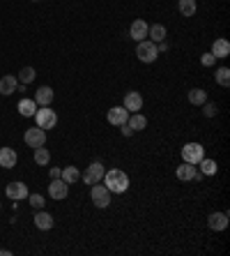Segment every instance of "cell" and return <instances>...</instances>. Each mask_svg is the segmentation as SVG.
Instances as JSON below:
<instances>
[{"mask_svg":"<svg viewBox=\"0 0 230 256\" xmlns=\"http://www.w3.org/2000/svg\"><path fill=\"white\" fill-rule=\"evenodd\" d=\"M101 180L106 182V189L111 192V194H124V192L129 189V175L124 173V171H120V169H111V171H106Z\"/></svg>","mask_w":230,"mask_h":256,"instance_id":"1","label":"cell"},{"mask_svg":"<svg viewBox=\"0 0 230 256\" xmlns=\"http://www.w3.org/2000/svg\"><path fill=\"white\" fill-rule=\"evenodd\" d=\"M136 58H138L140 62L150 65V62H154L157 58H159V46L154 44V42H150V39H143V42H138V46H136Z\"/></svg>","mask_w":230,"mask_h":256,"instance_id":"2","label":"cell"},{"mask_svg":"<svg viewBox=\"0 0 230 256\" xmlns=\"http://www.w3.org/2000/svg\"><path fill=\"white\" fill-rule=\"evenodd\" d=\"M35 122H37V127H42L46 132V129H53L58 125V115H55L51 106H42V109L35 111Z\"/></svg>","mask_w":230,"mask_h":256,"instance_id":"3","label":"cell"},{"mask_svg":"<svg viewBox=\"0 0 230 256\" xmlns=\"http://www.w3.org/2000/svg\"><path fill=\"white\" fill-rule=\"evenodd\" d=\"M104 173H106V169H104V164H101L99 159H94L88 169H85V173L81 175V180L85 182V185H97V182H101V178H104Z\"/></svg>","mask_w":230,"mask_h":256,"instance_id":"4","label":"cell"},{"mask_svg":"<svg viewBox=\"0 0 230 256\" xmlns=\"http://www.w3.org/2000/svg\"><path fill=\"white\" fill-rule=\"evenodd\" d=\"M23 141L28 148H42L46 143V132L42 127H30L25 129V134H23Z\"/></svg>","mask_w":230,"mask_h":256,"instance_id":"5","label":"cell"},{"mask_svg":"<svg viewBox=\"0 0 230 256\" xmlns=\"http://www.w3.org/2000/svg\"><path fill=\"white\" fill-rule=\"evenodd\" d=\"M90 196H92V203L97 205V208H108L111 205V192L106 189V185H92V192H90Z\"/></svg>","mask_w":230,"mask_h":256,"instance_id":"6","label":"cell"},{"mask_svg":"<svg viewBox=\"0 0 230 256\" xmlns=\"http://www.w3.org/2000/svg\"><path fill=\"white\" fill-rule=\"evenodd\" d=\"M205 157V150H203V145L200 143H186L182 148V162H189V164H196Z\"/></svg>","mask_w":230,"mask_h":256,"instance_id":"7","label":"cell"},{"mask_svg":"<svg viewBox=\"0 0 230 256\" xmlns=\"http://www.w3.org/2000/svg\"><path fill=\"white\" fill-rule=\"evenodd\" d=\"M106 120H108V125H113V127H122L124 122L129 120V111H127L124 106H111L106 113Z\"/></svg>","mask_w":230,"mask_h":256,"instance_id":"8","label":"cell"},{"mask_svg":"<svg viewBox=\"0 0 230 256\" xmlns=\"http://www.w3.org/2000/svg\"><path fill=\"white\" fill-rule=\"evenodd\" d=\"M175 175L182 182H191V180H200V178H203V173H198L196 164H189V162H182V164L177 166Z\"/></svg>","mask_w":230,"mask_h":256,"instance_id":"9","label":"cell"},{"mask_svg":"<svg viewBox=\"0 0 230 256\" xmlns=\"http://www.w3.org/2000/svg\"><path fill=\"white\" fill-rule=\"evenodd\" d=\"M67 192H69V185L62 180V178H53L51 185H48V194H51V199H55V201L67 199Z\"/></svg>","mask_w":230,"mask_h":256,"instance_id":"10","label":"cell"},{"mask_svg":"<svg viewBox=\"0 0 230 256\" xmlns=\"http://www.w3.org/2000/svg\"><path fill=\"white\" fill-rule=\"evenodd\" d=\"M147 30H150V26H147L143 19H136V21H131L129 26V37L134 42H143L147 37Z\"/></svg>","mask_w":230,"mask_h":256,"instance_id":"11","label":"cell"},{"mask_svg":"<svg viewBox=\"0 0 230 256\" xmlns=\"http://www.w3.org/2000/svg\"><path fill=\"white\" fill-rule=\"evenodd\" d=\"M5 192H7V196L12 201H23V199H28V194H30L25 182H9Z\"/></svg>","mask_w":230,"mask_h":256,"instance_id":"12","label":"cell"},{"mask_svg":"<svg viewBox=\"0 0 230 256\" xmlns=\"http://www.w3.org/2000/svg\"><path fill=\"white\" fill-rule=\"evenodd\" d=\"M124 109H127L129 113L140 111V109H143V95L136 92V90L127 92V95H124Z\"/></svg>","mask_w":230,"mask_h":256,"instance_id":"13","label":"cell"},{"mask_svg":"<svg viewBox=\"0 0 230 256\" xmlns=\"http://www.w3.org/2000/svg\"><path fill=\"white\" fill-rule=\"evenodd\" d=\"M16 162H19V155L14 148H0V166L2 169H14Z\"/></svg>","mask_w":230,"mask_h":256,"instance_id":"14","label":"cell"},{"mask_svg":"<svg viewBox=\"0 0 230 256\" xmlns=\"http://www.w3.org/2000/svg\"><path fill=\"white\" fill-rule=\"evenodd\" d=\"M207 224L212 231H223L226 226H228V215L226 212H212L209 217H207Z\"/></svg>","mask_w":230,"mask_h":256,"instance_id":"15","label":"cell"},{"mask_svg":"<svg viewBox=\"0 0 230 256\" xmlns=\"http://www.w3.org/2000/svg\"><path fill=\"white\" fill-rule=\"evenodd\" d=\"M16 85H19V79H16L14 74H7V76H2L0 79V95H14L16 92Z\"/></svg>","mask_w":230,"mask_h":256,"instance_id":"16","label":"cell"},{"mask_svg":"<svg viewBox=\"0 0 230 256\" xmlns=\"http://www.w3.org/2000/svg\"><path fill=\"white\" fill-rule=\"evenodd\" d=\"M32 222H35V226H37L39 231H51V228H53V217L44 210H37V215H35Z\"/></svg>","mask_w":230,"mask_h":256,"instance_id":"17","label":"cell"},{"mask_svg":"<svg viewBox=\"0 0 230 256\" xmlns=\"http://www.w3.org/2000/svg\"><path fill=\"white\" fill-rule=\"evenodd\" d=\"M35 102H37V106H51V102H53V90H51L48 85L37 88V92H35Z\"/></svg>","mask_w":230,"mask_h":256,"instance_id":"18","label":"cell"},{"mask_svg":"<svg viewBox=\"0 0 230 256\" xmlns=\"http://www.w3.org/2000/svg\"><path fill=\"white\" fill-rule=\"evenodd\" d=\"M19 113H21L23 118H32L35 115V111H37V102L35 99H28V97H23L21 102H19Z\"/></svg>","mask_w":230,"mask_h":256,"instance_id":"19","label":"cell"},{"mask_svg":"<svg viewBox=\"0 0 230 256\" xmlns=\"http://www.w3.org/2000/svg\"><path fill=\"white\" fill-rule=\"evenodd\" d=\"M147 37H150V42H154V44L166 42V26H161V23H154V26H150Z\"/></svg>","mask_w":230,"mask_h":256,"instance_id":"20","label":"cell"},{"mask_svg":"<svg viewBox=\"0 0 230 256\" xmlns=\"http://www.w3.org/2000/svg\"><path fill=\"white\" fill-rule=\"evenodd\" d=\"M212 56L214 58H228L230 56V42L228 39H216L212 44Z\"/></svg>","mask_w":230,"mask_h":256,"instance_id":"21","label":"cell"},{"mask_svg":"<svg viewBox=\"0 0 230 256\" xmlns=\"http://www.w3.org/2000/svg\"><path fill=\"white\" fill-rule=\"evenodd\" d=\"M127 125H129L134 132H143V129L147 127V118L143 115V113H129V120H127Z\"/></svg>","mask_w":230,"mask_h":256,"instance_id":"22","label":"cell"},{"mask_svg":"<svg viewBox=\"0 0 230 256\" xmlns=\"http://www.w3.org/2000/svg\"><path fill=\"white\" fill-rule=\"evenodd\" d=\"M60 178L67 182V185H74V182L81 180V171H78L76 166H67V169H62Z\"/></svg>","mask_w":230,"mask_h":256,"instance_id":"23","label":"cell"},{"mask_svg":"<svg viewBox=\"0 0 230 256\" xmlns=\"http://www.w3.org/2000/svg\"><path fill=\"white\" fill-rule=\"evenodd\" d=\"M189 102L193 106H203L207 102V92L203 88H193V90H189Z\"/></svg>","mask_w":230,"mask_h":256,"instance_id":"24","label":"cell"},{"mask_svg":"<svg viewBox=\"0 0 230 256\" xmlns=\"http://www.w3.org/2000/svg\"><path fill=\"white\" fill-rule=\"evenodd\" d=\"M177 9L182 16H193L196 14V0H177Z\"/></svg>","mask_w":230,"mask_h":256,"instance_id":"25","label":"cell"},{"mask_svg":"<svg viewBox=\"0 0 230 256\" xmlns=\"http://www.w3.org/2000/svg\"><path fill=\"white\" fill-rule=\"evenodd\" d=\"M198 166H200V173L203 175H216V162L214 159H200L198 162Z\"/></svg>","mask_w":230,"mask_h":256,"instance_id":"26","label":"cell"},{"mask_svg":"<svg viewBox=\"0 0 230 256\" xmlns=\"http://www.w3.org/2000/svg\"><path fill=\"white\" fill-rule=\"evenodd\" d=\"M48 162H51V152L46 150L44 145H42V148H35V164L46 166Z\"/></svg>","mask_w":230,"mask_h":256,"instance_id":"27","label":"cell"},{"mask_svg":"<svg viewBox=\"0 0 230 256\" xmlns=\"http://www.w3.org/2000/svg\"><path fill=\"white\" fill-rule=\"evenodd\" d=\"M216 83H219L221 88H228V85H230V69L228 67H219V69H216Z\"/></svg>","mask_w":230,"mask_h":256,"instance_id":"28","label":"cell"},{"mask_svg":"<svg viewBox=\"0 0 230 256\" xmlns=\"http://www.w3.org/2000/svg\"><path fill=\"white\" fill-rule=\"evenodd\" d=\"M35 76H37L35 67H23L16 79H19V83H30V81H35Z\"/></svg>","mask_w":230,"mask_h":256,"instance_id":"29","label":"cell"},{"mask_svg":"<svg viewBox=\"0 0 230 256\" xmlns=\"http://www.w3.org/2000/svg\"><path fill=\"white\" fill-rule=\"evenodd\" d=\"M28 201H30V205L35 210H42L44 208V196L42 194H28Z\"/></svg>","mask_w":230,"mask_h":256,"instance_id":"30","label":"cell"},{"mask_svg":"<svg viewBox=\"0 0 230 256\" xmlns=\"http://www.w3.org/2000/svg\"><path fill=\"white\" fill-rule=\"evenodd\" d=\"M216 111H219V109H216V104H212V102H205V104H203V113H205L207 118H214Z\"/></svg>","mask_w":230,"mask_h":256,"instance_id":"31","label":"cell"},{"mask_svg":"<svg viewBox=\"0 0 230 256\" xmlns=\"http://www.w3.org/2000/svg\"><path fill=\"white\" fill-rule=\"evenodd\" d=\"M200 62H203L205 67H212V65L216 62V58L212 56V51H209V53H203V58H200Z\"/></svg>","mask_w":230,"mask_h":256,"instance_id":"32","label":"cell"},{"mask_svg":"<svg viewBox=\"0 0 230 256\" xmlns=\"http://www.w3.org/2000/svg\"><path fill=\"white\" fill-rule=\"evenodd\" d=\"M122 134H124V136H131V134H134V129H131L129 125H127V122L122 125Z\"/></svg>","mask_w":230,"mask_h":256,"instance_id":"33","label":"cell"},{"mask_svg":"<svg viewBox=\"0 0 230 256\" xmlns=\"http://www.w3.org/2000/svg\"><path fill=\"white\" fill-rule=\"evenodd\" d=\"M60 173H62L60 169H55L53 166V169H51V180H53V178H60Z\"/></svg>","mask_w":230,"mask_h":256,"instance_id":"34","label":"cell"},{"mask_svg":"<svg viewBox=\"0 0 230 256\" xmlns=\"http://www.w3.org/2000/svg\"><path fill=\"white\" fill-rule=\"evenodd\" d=\"M32 2H39V0H32Z\"/></svg>","mask_w":230,"mask_h":256,"instance_id":"35","label":"cell"},{"mask_svg":"<svg viewBox=\"0 0 230 256\" xmlns=\"http://www.w3.org/2000/svg\"><path fill=\"white\" fill-rule=\"evenodd\" d=\"M0 208H2V205H0Z\"/></svg>","mask_w":230,"mask_h":256,"instance_id":"36","label":"cell"}]
</instances>
